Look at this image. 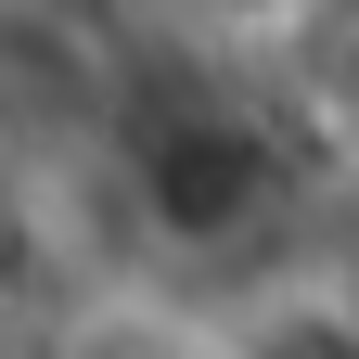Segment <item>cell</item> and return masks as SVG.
<instances>
[{
  "label": "cell",
  "mask_w": 359,
  "mask_h": 359,
  "mask_svg": "<svg viewBox=\"0 0 359 359\" xmlns=\"http://www.w3.org/2000/svg\"><path fill=\"white\" fill-rule=\"evenodd\" d=\"M90 103H103L90 52H77V39H65L52 13H39V0H0V154L90 128Z\"/></svg>",
  "instance_id": "cell-1"
},
{
  "label": "cell",
  "mask_w": 359,
  "mask_h": 359,
  "mask_svg": "<svg viewBox=\"0 0 359 359\" xmlns=\"http://www.w3.org/2000/svg\"><path fill=\"white\" fill-rule=\"evenodd\" d=\"M231 359H359V308H269L231 334Z\"/></svg>",
  "instance_id": "cell-2"
},
{
  "label": "cell",
  "mask_w": 359,
  "mask_h": 359,
  "mask_svg": "<svg viewBox=\"0 0 359 359\" xmlns=\"http://www.w3.org/2000/svg\"><path fill=\"white\" fill-rule=\"evenodd\" d=\"M180 26H205V39H257V26H283V13H308V0H167Z\"/></svg>",
  "instance_id": "cell-3"
}]
</instances>
